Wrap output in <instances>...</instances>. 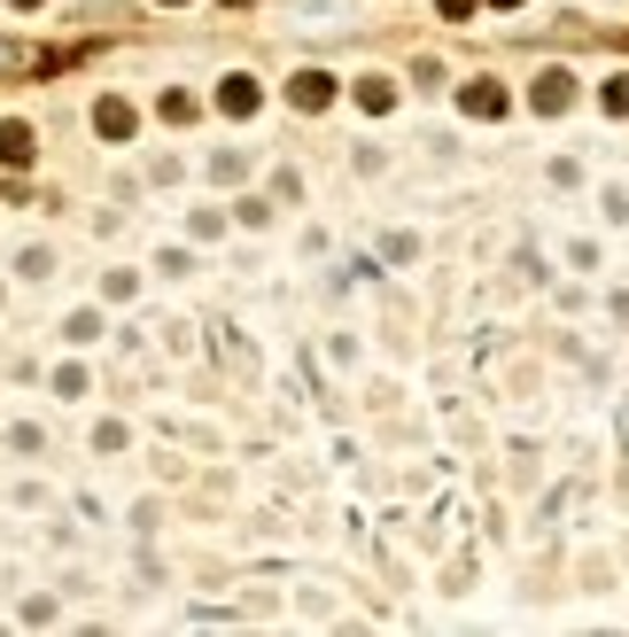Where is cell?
Wrapping results in <instances>:
<instances>
[{
  "label": "cell",
  "mask_w": 629,
  "mask_h": 637,
  "mask_svg": "<svg viewBox=\"0 0 629 637\" xmlns=\"http://www.w3.org/2000/svg\"><path fill=\"white\" fill-rule=\"evenodd\" d=\"M575 102H583V86H575L568 62H545V70L528 78V110H536V117H568Z\"/></svg>",
  "instance_id": "1"
},
{
  "label": "cell",
  "mask_w": 629,
  "mask_h": 637,
  "mask_svg": "<svg viewBox=\"0 0 629 637\" xmlns=\"http://www.w3.org/2000/svg\"><path fill=\"white\" fill-rule=\"evenodd\" d=\"M327 102H334V78H327V70H296V78H288V110L319 117Z\"/></svg>",
  "instance_id": "2"
},
{
  "label": "cell",
  "mask_w": 629,
  "mask_h": 637,
  "mask_svg": "<svg viewBox=\"0 0 629 637\" xmlns=\"http://www.w3.org/2000/svg\"><path fill=\"white\" fill-rule=\"evenodd\" d=\"M459 110L490 125V117H505L513 102H505V86H498V78H467V86H459Z\"/></svg>",
  "instance_id": "3"
},
{
  "label": "cell",
  "mask_w": 629,
  "mask_h": 637,
  "mask_svg": "<svg viewBox=\"0 0 629 637\" xmlns=\"http://www.w3.org/2000/svg\"><path fill=\"white\" fill-rule=\"evenodd\" d=\"M218 110H226V117H256V110H264V94H256V78H249V70L218 78Z\"/></svg>",
  "instance_id": "4"
},
{
  "label": "cell",
  "mask_w": 629,
  "mask_h": 637,
  "mask_svg": "<svg viewBox=\"0 0 629 637\" xmlns=\"http://www.w3.org/2000/svg\"><path fill=\"white\" fill-rule=\"evenodd\" d=\"M350 94H357V110H366V117H389V110H397V78H389V70H366Z\"/></svg>",
  "instance_id": "5"
},
{
  "label": "cell",
  "mask_w": 629,
  "mask_h": 637,
  "mask_svg": "<svg viewBox=\"0 0 629 637\" xmlns=\"http://www.w3.org/2000/svg\"><path fill=\"white\" fill-rule=\"evenodd\" d=\"M133 125H140V117H133L125 94H102V102H94V133H102V140H133Z\"/></svg>",
  "instance_id": "6"
},
{
  "label": "cell",
  "mask_w": 629,
  "mask_h": 637,
  "mask_svg": "<svg viewBox=\"0 0 629 637\" xmlns=\"http://www.w3.org/2000/svg\"><path fill=\"white\" fill-rule=\"evenodd\" d=\"M32 156H39V133H32L24 117H9V125H0V163H16V171H24Z\"/></svg>",
  "instance_id": "7"
},
{
  "label": "cell",
  "mask_w": 629,
  "mask_h": 637,
  "mask_svg": "<svg viewBox=\"0 0 629 637\" xmlns=\"http://www.w3.org/2000/svg\"><path fill=\"white\" fill-rule=\"evenodd\" d=\"M16 281H32V288L55 281V249H47V241H24V249H16Z\"/></svg>",
  "instance_id": "8"
},
{
  "label": "cell",
  "mask_w": 629,
  "mask_h": 637,
  "mask_svg": "<svg viewBox=\"0 0 629 637\" xmlns=\"http://www.w3.org/2000/svg\"><path fill=\"white\" fill-rule=\"evenodd\" d=\"M156 117H163V125H195V117H203V102L171 86V94H156Z\"/></svg>",
  "instance_id": "9"
},
{
  "label": "cell",
  "mask_w": 629,
  "mask_h": 637,
  "mask_svg": "<svg viewBox=\"0 0 629 637\" xmlns=\"http://www.w3.org/2000/svg\"><path fill=\"white\" fill-rule=\"evenodd\" d=\"M62 342H78V350H85V342H102V311H94V304L70 311V319H62Z\"/></svg>",
  "instance_id": "10"
},
{
  "label": "cell",
  "mask_w": 629,
  "mask_h": 637,
  "mask_svg": "<svg viewBox=\"0 0 629 637\" xmlns=\"http://www.w3.org/2000/svg\"><path fill=\"white\" fill-rule=\"evenodd\" d=\"M598 110H606V117H629V70L598 78Z\"/></svg>",
  "instance_id": "11"
},
{
  "label": "cell",
  "mask_w": 629,
  "mask_h": 637,
  "mask_svg": "<svg viewBox=\"0 0 629 637\" xmlns=\"http://www.w3.org/2000/svg\"><path fill=\"white\" fill-rule=\"evenodd\" d=\"M210 179H218V187H241V179H249V156H241V148H218V156H210Z\"/></svg>",
  "instance_id": "12"
},
{
  "label": "cell",
  "mask_w": 629,
  "mask_h": 637,
  "mask_svg": "<svg viewBox=\"0 0 629 637\" xmlns=\"http://www.w3.org/2000/svg\"><path fill=\"white\" fill-rule=\"evenodd\" d=\"M233 218L256 234V226H273V203H264V195H241V203H233Z\"/></svg>",
  "instance_id": "13"
},
{
  "label": "cell",
  "mask_w": 629,
  "mask_h": 637,
  "mask_svg": "<svg viewBox=\"0 0 629 637\" xmlns=\"http://www.w3.org/2000/svg\"><path fill=\"white\" fill-rule=\"evenodd\" d=\"M9 451H24V459H39V451H47V435H39L32 420H16V428H9Z\"/></svg>",
  "instance_id": "14"
},
{
  "label": "cell",
  "mask_w": 629,
  "mask_h": 637,
  "mask_svg": "<svg viewBox=\"0 0 629 637\" xmlns=\"http://www.w3.org/2000/svg\"><path fill=\"white\" fill-rule=\"evenodd\" d=\"M187 234H195V241H226V211H195Z\"/></svg>",
  "instance_id": "15"
},
{
  "label": "cell",
  "mask_w": 629,
  "mask_h": 637,
  "mask_svg": "<svg viewBox=\"0 0 629 637\" xmlns=\"http://www.w3.org/2000/svg\"><path fill=\"white\" fill-rule=\"evenodd\" d=\"M156 272H163V281H187L195 257H187V249H163V257H156Z\"/></svg>",
  "instance_id": "16"
},
{
  "label": "cell",
  "mask_w": 629,
  "mask_h": 637,
  "mask_svg": "<svg viewBox=\"0 0 629 637\" xmlns=\"http://www.w3.org/2000/svg\"><path fill=\"white\" fill-rule=\"evenodd\" d=\"M125 443H133L125 420H102V428H94V451H125Z\"/></svg>",
  "instance_id": "17"
},
{
  "label": "cell",
  "mask_w": 629,
  "mask_h": 637,
  "mask_svg": "<svg viewBox=\"0 0 629 637\" xmlns=\"http://www.w3.org/2000/svg\"><path fill=\"white\" fill-rule=\"evenodd\" d=\"M435 78H443V62H435V55H420V62H412V86H420V94H435Z\"/></svg>",
  "instance_id": "18"
},
{
  "label": "cell",
  "mask_w": 629,
  "mask_h": 637,
  "mask_svg": "<svg viewBox=\"0 0 629 637\" xmlns=\"http://www.w3.org/2000/svg\"><path fill=\"white\" fill-rule=\"evenodd\" d=\"M55 397H85V366H62L55 374Z\"/></svg>",
  "instance_id": "19"
},
{
  "label": "cell",
  "mask_w": 629,
  "mask_h": 637,
  "mask_svg": "<svg viewBox=\"0 0 629 637\" xmlns=\"http://www.w3.org/2000/svg\"><path fill=\"white\" fill-rule=\"evenodd\" d=\"M598 203H606V218H614V226H621V218H629V187H606V195H598Z\"/></svg>",
  "instance_id": "20"
},
{
  "label": "cell",
  "mask_w": 629,
  "mask_h": 637,
  "mask_svg": "<svg viewBox=\"0 0 629 637\" xmlns=\"http://www.w3.org/2000/svg\"><path fill=\"white\" fill-rule=\"evenodd\" d=\"M435 9H443V16H474V9H482V0H435Z\"/></svg>",
  "instance_id": "21"
},
{
  "label": "cell",
  "mask_w": 629,
  "mask_h": 637,
  "mask_svg": "<svg viewBox=\"0 0 629 637\" xmlns=\"http://www.w3.org/2000/svg\"><path fill=\"white\" fill-rule=\"evenodd\" d=\"M0 70H24V47H0Z\"/></svg>",
  "instance_id": "22"
},
{
  "label": "cell",
  "mask_w": 629,
  "mask_h": 637,
  "mask_svg": "<svg viewBox=\"0 0 629 637\" xmlns=\"http://www.w3.org/2000/svg\"><path fill=\"white\" fill-rule=\"evenodd\" d=\"M490 9H521V0H490Z\"/></svg>",
  "instance_id": "23"
},
{
  "label": "cell",
  "mask_w": 629,
  "mask_h": 637,
  "mask_svg": "<svg viewBox=\"0 0 629 637\" xmlns=\"http://www.w3.org/2000/svg\"><path fill=\"white\" fill-rule=\"evenodd\" d=\"M163 9H187V0H163Z\"/></svg>",
  "instance_id": "24"
},
{
  "label": "cell",
  "mask_w": 629,
  "mask_h": 637,
  "mask_svg": "<svg viewBox=\"0 0 629 637\" xmlns=\"http://www.w3.org/2000/svg\"><path fill=\"white\" fill-rule=\"evenodd\" d=\"M233 9H249V0H233Z\"/></svg>",
  "instance_id": "25"
}]
</instances>
